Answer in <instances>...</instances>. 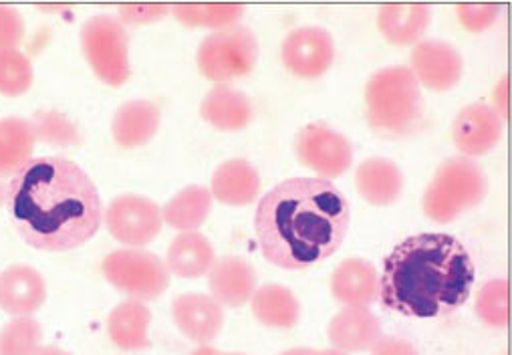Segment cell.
Here are the masks:
<instances>
[{
	"label": "cell",
	"mask_w": 512,
	"mask_h": 355,
	"mask_svg": "<svg viewBox=\"0 0 512 355\" xmlns=\"http://www.w3.org/2000/svg\"><path fill=\"white\" fill-rule=\"evenodd\" d=\"M5 206L21 239L45 253H67L91 241L103 208L95 182L73 160H29L9 182Z\"/></svg>",
	"instance_id": "1"
},
{
	"label": "cell",
	"mask_w": 512,
	"mask_h": 355,
	"mask_svg": "<svg viewBox=\"0 0 512 355\" xmlns=\"http://www.w3.org/2000/svg\"><path fill=\"white\" fill-rule=\"evenodd\" d=\"M349 222V202L331 180L299 176L259 200L254 234L269 263L301 271L341 249Z\"/></svg>",
	"instance_id": "2"
},
{
	"label": "cell",
	"mask_w": 512,
	"mask_h": 355,
	"mask_svg": "<svg viewBox=\"0 0 512 355\" xmlns=\"http://www.w3.org/2000/svg\"><path fill=\"white\" fill-rule=\"evenodd\" d=\"M476 269L466 247L444 232L414 234L383 261L381 305L406 317L430 319L458 311L470 297Z\"/></svg>",
	"instance_id": "3"
},
{
	"label": "cell",
	"mask_w": 512,
	"mask_h": 355,
	"mask_svg": "<svg viewBox=\"0 0 512 355\" xmlns=\"http://www.w3.org/2000/svg\"><path fill=\"white\" fill-rule=\"evenodd\" d=\"M369 126L390 138L412 134L424 115V95L410 67H388L373 73L365 87Z\"/></svg>",
	"instance_id": "4"
},
{
	"label": "cell",
	"mask_w": 512,
	"mask_h": 355,
	"mask_svg": "<svg viewBox=\"0 0 512 355\" xmlns=\"http://www.w3.org/2000/svg\"><path fill=\"white\" fill-rule=\"evenodd\" d=\"M488 192L484 170L468 158L446 160L428 184L422 208L434 222L446 224L476 208Z\"/></svg>",
	"instance_id": "5"
},
{
	"label": "cell",
	"mask_w": 512,
	"mask_h": 355,
	"mask_svg": "<svg viewBox=\"0 0 512 355\" xmlns=\"http://www.w3.org/2000/svg\"><path fill=\"white\" fill-rule=\"evenodd\" d=\"M259 53L261 47L254 33L234 25L208 35L198 47L196 63L206 79L224 85L248 75L259 61Z\"/></svg>",
	"instance_id": "6"
},
{
	"label": "cell",
	"mask_w": 512,
	"mask_h": 355,
	"mask_svg": "<svg viewBox=\"0 0 512 355\" xmlns=\"http://www.w3.org/2000/svg\"><path fill=\"white\" fill-rule=\"evenodd\" d=\"M81 47L89 67L103 83L121 87L130 79V39L117 19L91 17L81 29Z\"/></svg>",
	"instance_id": "7"
},
{
	"label": "cell",
	"mask_w": 512,
	"mask_h": 355,
	"mask_svg": "<svg viewBox=\"0 0 512 355\" xmlns=\"http://www.w3.org/2000/svg\"><path fill=\"white\" fill-rule=\"evenodd\" d=\"M103 277L121 293L136 301L158 299L170 287L166 263L142 249H119L109 253L101 263Z\"/></svg>",
	"instance_id": "8"
},
{
	"label": "cell",
	"mask_w": 512,
	"mask_h": 355,
	"mask_svg": "<svg viewBox=\"0 0 512 355\" xmlns=\"http://www.w3.org/2000/svg\"><path fill=\"white\" fill-rule=\"evenodd\" d=\"M107 232L121 245L146 247L162 230V208L138 194H121L113 198L103 214Z\"/></svg>",
	"instance_id": "9"
},
{
	"label": "cell",
	"mask_w": 512,
	"mask_h": 355,
	"mask_svg": "<svg viewBox=\"0 0 512 355\" xmlns=\"http://www.w3.org/2000/svg\"><path fill=\"white\" fill-rule=\"evenodd\" d=\"M297 158L321 178H337L351 168L353 148L349 140L323 122L305 126L295 140Z\"/></svg>",
	"instance_id": "10"
},
{
	"label": "cell",
	"mask_w": 512,
	"mask_h": 355,
	"mask_svg": "<svg viewBox=\"0 0 512 355\" xmlns=\"http://www.w3.org/2000/svg\"><path fill=\"white\" fill-rule=\"evenodd\" d=\"M285 67L303 79H317L329 71L335 59V43L323 27H301L283 41Z\"/></svg>",
	"instance_id": "11"
},
{
	"label": "cell",
	"mask_w": 512,
	"mask_h": 355,
	"mask_svg": "<svg viewBox=\"0 0 512 355\" xmlns=\"http://www.w3.org/2000/svg\"><path fill=\"white\" fill-rule=\"evenodd\" d=\"M418 83L432 91H448L462 79L464 63L456 47L446 41L426 39L412 51V69Z\"/></svg>",
	"instance_id": "12"
},
{
	"label": "cell",
	"mask_w": 512,
	"mask_h": 355,
	"mask_svg": "<svg viewBox=\"0 0 512 355\" xmlns=\"http://www.w3.org/2000/svg\"><path fill=\"white\" fill-rule=\"evenodd\" d=\"M456 148L466 156H484L502 138L500 115L486 103H472L460 109L452 124Z\"/></svg>",
	"instance_id": "13"
},
{
	"label": "cell",
	"mask_w": 512,
	"mask_h": 355,
	"mask_svg": "<svg viewBox=\"0 0 512 355\" xmlns=\"http://www.w3.org/2000/svg\"><path fill=\"white\" fill-rule=\"evenodd\" d=\"M172 315L176 327L194 343H212L224 325V309L212 295L186 293L174 299Z\"/></svg>",
	"instance_id": "14"
},
{
	"label": "cell",
	"mask_w": 512,
	"mask_h": 355,
	"mask_svg": "<svg viewBox=\"0 0 512 355\" xmlns=\"http://www.w3.org/2000/svg\"><path fill=\"white\" fill-rule=\"evenodd\" d=\"M47 299L41 273L29 265H13L0 273V309L13 317H31Z\"/></svg>",
	"instance_id": "15"
},
{
	"label": "cell",
	"mask_w": 512,
	"mask_h": 355,
	"mask_svg": "<svg viewBox=\"0 0 512 355\" xmlns=\"http://www.w3.org/2000/svg\"><path fill=\"white\" fill-rule=\"evenodd\" d=\"M162 113L154 101L134 99L125 101L113 115L111 132L113 140L125 148L136 150L146 146L160 128Z\"/></svg>",
	"instance_id": "16"
},
{
	"label": "cell",
	"mask_w": 512,
	"mask_h": 355,
	"mask_svg": "<svg viewBox=\"0 0 512 355\" xmlns=\"http://www.w3.org/2000/svg\"><path fill=\"white\" fill-rule=\"evenodd\" d=\"M208 289L222 307H242L256 291V271L238 257H224L208 273Z\"/></svg>",
	"instance_id": "17"
},
{
	"label": "cell",
	"mask_w": 512,
	"mask_h": 355,
	"mask_svg": "<svg viewBox=\"0 0 512 355\" xmlns=\"http://www.w3.org/2000/svg\"><path fill=\"white\" fill-rule=\"evenodd\" d=\"M327 335L337 351H367L381 339V323L367 307H345L331 319Z\"/></svg>",
	"instance_id": "18"
},
{
	"label": "cell",
	"mask_w": 512,
	"mask_h": 355,
	"mask_svg": "<svg viewBox=\"0 0 512 355\" xmlns=\"http://www.w3.org/2000/svg\"><path fill=\"white\" fill-rule=\"evenodd\" d=\"M200 115L220 132H240L252 122L254 107L242 91L230 85H216L204 97Z\"/></svg>",
	"instance_id": "19"
},
{
	"label": "cell",
	"mask_w": 512,
	"mask_h": 355,
	"mask_svg": "<svg viewBox=\"0 0 512 355\" xmlns=\"http://www.w3.org/2000/svg\"><path fill=\"white\" fill-rule=\"evenodd\" d=\"M210 194L222 204L246 206L261 194V174L240 158L222 162L212 176Z\"/></svg>",
	"instance_id": "20"
},
{
	"label": "cell",
	"mask_w": 512,
	"mask_h": 355,
	"mask_svg": "<svg viewBox=\"0 0 512 355\" xmlns=\"http://www.w3.org/2000/svg\"><path fill=\"white\" fill-rule=\"evenodd\" d=\"M355 186L359 196L371 206H388L402 196L404 174L392 160L369 158L359 164Z\"/></svg>",
	"instance_id": "21"
},
{
	"label": "cell",
	"mask_w": 512,
	"mask_h": 355,
	"mask_svg": "<svg viewBox=\"0 0 512 355\" xmlns=\"http://www.w3.org/2000/svg\"><path fill=\"white\" fill-rule=\"evenodd\" d=\"M379 293V277L363 259L343 261L331 277V295L345 307H367Z\"/></svg>",
	"instance_id": "22"
},
{
	"label": "cell",
	"mask_w": 512,
	"mask_h": 355,
	"mask_svg": "<svg viewBox=\"0 0 512 355\" xmlns=\"http://www.w3.org/2000/svg\"><path fill=\"white\" fill-rule=\"evenodd\" d=\"M152 311L136 299L119 303L107 317V333L123 351H140L150 347Z\"/></svg>",
	"instance_id": "23"
},
{
	"label": "cell",
	"mask_w": 512,
	"mask_h": 355,
	"mask_svg": "<svg viewBox=\"0 0 512 355\" xmlns=\"http://www.w3.org/2000/svg\"><path fill=\"white\" fill-rule=\"evenodd\" d=\"M214 263V247L198 230L178 234L168 249L166 259L170 275H176L180 279H198L202 275H208Z\"/></svg>",
	"instance_id": "24"
},
{
	"label": "cell",
	"mask_w": 512,
	"mask_h": 355,
	"mask_svg": "<svg viewBox=\"0 0 512 355\" xmlns=\"http://www.w3.org/2000/svg\"><path fill=\"white\" fill-rule=\"evenodd\" d=\"M432 19V11L426 5H386L379 9L377 27L392 45L420 43Z\"/></svg>",
	"instance_id": "25"
},
{
	"label": "cell",
	"mask_w": 512,
	"mask_h": 355,
	"mask_svg": "<svg viewBox=\"0 0 512 355\" xmlns=\"http://www.w3.org/2000/svg\"><path fill=\"white\" fill-rule=\"evenodd\" d=\"M37 138L33 126L23 117L0 120V180L15 176L29 160H33Z\"/></svg>",
	"instance_id": "26"
},
{
	"label": "cell",
	"mask_w": 512,
	"mask_h": 355,
	"mask_svg": "<svg viewBox=\"0 0 512 355\" xmlns=\"http://www.w3.org/2000/svg\"><path fill=\"white\" fill-rule=\"evenodd\" d=\"M250 303L254 317L267 327L291 329L299 323L301 305L293 291L283 285H263L254 291Z\"/></svg>",
	"instance_id": "27"
},
{
	"label": "cell",
	"mask_w": 512,
	"mask_h": 355,
	"mask_svg": "<svg viewBox=\"0 0 512 355\" xmlns=\"http://www.w3.org/2000/svg\"><path fill=\"white\" fill-rule=\"evenodd\" d=\"M212 210V194L200 184L186 186L162 208V218L170 228L190 232L198 230Z\"/></svg>",
	"instance_id": "28"
},
{
	"label": "cell",
	"mask_w": 512,
	"mask_h": 355,
	"mask_svg": "<svg viewBox=\"0 0 512 355\" xmlns=\"http://www.w3.org/2000/svg\"><path fill=\"white\" fill-rule=\"evenodd\" d=\"M174 17L186 27H208V29H228L244 15L240 5H176L172 7Z\"/></svg>",
	"instance_id": "29"
},
{
	"label": "cell",
	"mask_w": 512,
	"mask_h": 355,
	"mask_svg": "<svg viewBox=\"0 0 512 355\" xmlns=\"http://www.w3.org/2000/svg\"><path fill=\"white\" fill-rule=\"evenodd\" d=\"M43 329L33 317H15L0 329V355H35L41 349Z\"/></svg>",
	"instance_id": "30"
},
{
	"label": "cell",
	"mask_w": 512,
	"mask_h": 355,
	"mask_svg": "<svg viewBox=\"0 0 512 355\" xmlns=\"http://www.w3.org/2000/svg\"><path fill=\"white\" fill-rule=\"evenodd\" d=\"M35 71L25 53L19 49H0V93L21 97L33 85Z\"/></svg>",
	"instance_id": "31"
},
{
	"label": "cell",
	"mask_w": 512,
	"mask_h": 355,
	"mask_svg": "<svg viewBox=\"0 0 512 355\" xmlns=\"http://www.w3.org/2000/svg\"><path fill=\"white\" fill-rule=\"evenodd\" d=\"M31 126L37 140L55 148H75L81 142L77 126L61 111H37Z\"/></svg>",
	"instance_id": "32"
},
{
	"label": "cell",
	"mask_w": 512,
	"mask_h": 355,
	"mask_svg": "<svg viewBox=\"0 0 512 355\" xmlns=\"http://www.w3.org/2000/svg\"><path fill=\"white\" fill-rule=\"evenodd\" d=\"M476 313L486 325H492V327L508 325L510 313H508V281L506 279H492L478 291Z\"/></svg>",
	"instance_id": "33"
},
{
	"label": "cell",
	"mask_w": 512,
	"mask_h": 355,
	"mask_svg": "<svg viewBox=\"0 0 512 355\" xmlns=\"http://www.w3.org/2000/svg\"><path fill=\"white\" fill-rule=\"evenodd\" d=\"M25 39V21L19 11L0 7V49H17Z\"/></svg>",
	"instance_id": "34"
},
{
	"label": "cell",
	"mask_w": 512,
	"mask_h": 355,
	"mask_svg": "<svg viewBox=\"0 0 512 355\" xmlns=\"http://www.w3.org/2000/svg\"><path fill=\"white\" fill-rule=\"evenodd\" d=\"M498 13L500 9L496 5H460L458 7L460 23L472 33H480L488 29L496 21Z\"/></svg>",
	"instance_id": "35"
},
{
	"label": "cell",
	"mask_w": 512,
	"mask_h": 355,
	"mask_svg": "<svg viewBox=\"0 0 512 355\" xmlns=\"http://www.w3.org/2000/svg\"><path fill=\"white\" fill-rule=\"evenodd\" d=\"M172 7L168 5H132V7H121L119 15L123 23L130 25H144V23H156L162 21Z\"/></svg>",
	"instance_id": "36"
},
{
	"label": "cell",
	"mask_w": 512,
	"mask_h": 355,
	"mask_svg": "<svg viewBox=\"0 0 512 355\" xmlns=\"http://www.w3.org/2000/svg\"><path fill=\"white\" fill-rule=\"evenodd\" d=\"M371 349V355H420L412 343L398 337H381Z\"/></svg>",
	"instance_id": "37"
},
{
	"label": "cell",
	"mask_w": 512,
	"mask_h": 355,
	"mask_svg": "<svg viewBox=\"0 0 512 355\" xmlns=\"http://www.w3.org/2000/svg\"><path fill=\"white\" fill-rule=\"evenodd\" d=\"M281 355H345L343 351H337V349H311V347H295V349H289Z\"/></svg>",
	"instance_id": "38"
},
{
	"label": "cell",
	"mask_w": 512,
	"mask_h": 355,
	"mask_svg": "<svg viewBox=\"0 0 512 355\" xmlns=\"http://www.w3.org/2000/svg\"><path fill=\"white\" fill-rule=\"evenodd\" d=\"M35 355H73V353H69V351H65V349L57 347V345H45Z\"/></svg>",
	"instance_id": "39"
},
{
	"label": "cell",
	"mask_w": 512,
	"mask_h": 355,
	"mask_svg": "<svg viewBox=\"0 0 512 355\" xmlns=\"http://www.w3.org/2000/svg\"><path fill=\"white\" fill-rule=\"evenodd\" d=\"M190 355H244V353H220L218 349H214L210 345H202L196 351H192Z\"/></svg>",
	"instance_id": "40"
},
{
	"label": "cell",
	"mask_w": 512,
	"mask_h": 355,
	"mask_svg": "<svg viewBox=\"0 0 512 355\" xmlns=\"http://www.w3.org/2000/svg\"><path fill=\"white\" fill-rule=\"evenodd\" d=\"M5 200H7V186L0 182V206L5 204Z\"/></svg>",
	"instance_id": "41"
}]
</instances>
